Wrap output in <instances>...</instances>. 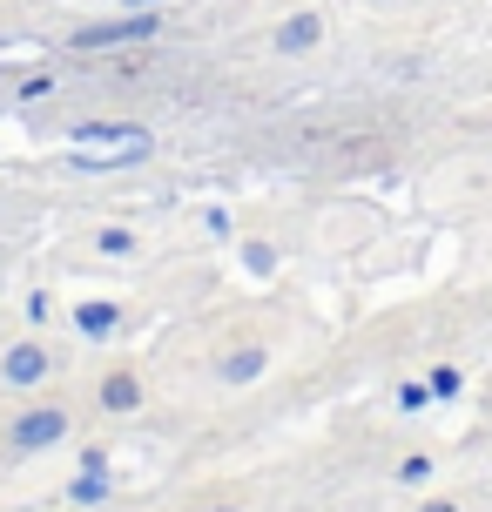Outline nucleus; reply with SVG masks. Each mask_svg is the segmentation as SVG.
<instances>
[{
	"mask_svg": "<svg viewBox=\"0 0 492 512\" xmlns=\"http://www.w3.org/2000/svg\"><path fill=\"white\" fill-rule=\"evenodd\" d=\"M75 155L81 162H115V155H149V135H108L102 122H88V128H75Z\"/></svg>",
	"mask_w": 492,
	"mask_h": 512,
	"instance_id": "obj_1",
	"label": "nucleus"
},
{
	"mask_svg": "<svg viewBox=\"0 0 492 512\" xmlns=\"http://www.w3.org/2000/svg\"><path fill=\"white\" fill-rule=\"evenodd\" d=\"M61 432H68V418H61V411H34V418L14 425V452H41V445H54Z\"/></svg>",
	"mask_w": 492,
	"mask_h": 512,
	"instance_id": "obj_2",
	"label": "nucleus"
},
{
	"mask_svg": "<svg viewBox=\"0 0 492 512\" xmlns=\"http://www.w3.org/2000/svg\"><path fill=\"white\" fill-rule=\"evenodd\" d=\"M156 34V21H108V27H81L75 41L81 48H108V41H149Z\"/></svg>",
	"mask_w": 492,
	"mask_h": 512,
	"instance_id": "obj_3",
	"label": "nucleus"
},
{
	"mask_svg": "<svg viewBox=\"0 0 492 512\" xmlns=\"http://www.w3.org/2000/svg\"><path fill=\"white\" fill-rule=\"evenodd\" d=\"M41 371H48V358H41L34 344H21V351L7 358V384H34V378H41Z\"/></svg>",
	"mask_w": 492,
	"mask_h": 512,
	"instance_id": "obj_4",
	"label": "nucleus"
},
{
	"mask_svg": "<svg viewBox=\"0 0 492 512\" xmlns=\"http://www.w3.org/2000/svg\"><path fill=\"white\" fill-rule=\"evenodd\" d=\"M311 41H317V14H297V21H290V27H277V48H284V54L311 48Z\"/></svg>",
	"mask_w": 492,
	"mask_h": 512,
	"instance_id": "obj_5",
	"label": "nucleus"
},
{
	"mask_svg": "<svg viewBox=\"0 0 492 512\" xmlns=\"http://www.w3.org/2000/svg\"><path fill=\"white\" fill-rule=\"evenodd\" d=\"M102 405H108V411H135V405H142L135 378H108V384H102Z\"/></svg>",
	"mask_w": 492,
	"mask_h": 512,
	"instance_id": "obj_6",
	"label": "nucleus"
},
{
	"mask_svg": "<svg viewBox=\"0 0 492 512\" xmlns=\"http://www.w3.org/2000/svg\"><path fill=\"white\" fill-rule=\"evenodd\" d=\"M257 371H263V351H236V358L223 364V378H230V384H243V378H257Z\"/></svg>",
	"mask_w": 492,
	"mask_h": 512,
	"instance_id": "obj_7",
	"label": "nucleus"
},
{
	"mask_svg": "<svg viewBox=\"0 0 492 512\" xmlns=\"http://www.w3.org/2000/svg\"><path fill=\"white\" fill-rule=\"evenodd\" d=\"M81 331H95V337L115 331V310H108V304H88V310H81Z\"/></svg>",
	"mask_w": 492,
	"mask_h": 512,
	"instance_id": "obj_8",
	"label": "nucleus"
},
{
	"mask_svg": "<svg viewBox=\"0 0 492 512\" xmlns=\"http://www.w3.org/2000/svg\"><path fill=\"white\" fill-rule=\"evenodd\" d=\"M425 512H452V506H425Z\"/></svg>",
	"mask_w": 492,
	"mask_h": 512,
	"instance_id": "obj_9",
	"label": "nucleus"
}]
</instances>
